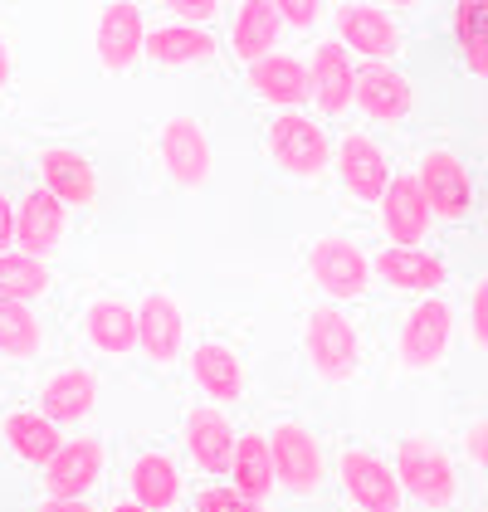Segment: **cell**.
<instances>
[{"instance_id": "cell-39", "label": "cell", "mask_w": 488, "mask_h": 512, "mask_svg": "<svg viewBox=\"0 0 488 512\" xmlns=\"http://www.w3.org/2000/svg\"><path fill=\"white\" fill-rule=\"evenodd\" d=\"M15 244V205L0 196V249H10Z\"/></svg>"}, {"instance_id": "cell-35", "label": "cell", "mask_w": 488, "mask_h": 512, "mask_svg": "<svg viewBox=\"0 0 488 512\" xmlns=\"http://www.w3.org/2000/svg\"><path fill=\"white\" fill-rule=\"evenodd\" d=\"M274 10L284 15L288 30H313L323 15V0H274Z\"/></svg>"}, {"instance_id": "cell-10", "label": "cell", "mask_w": 488, "mask_h": 512, "mask_svg": "<svg viewBox=\"0 0 488 512\" xmlns=\"http://www.w3.org/2000/svg\"><path fill=\"white\" fill-rule=\"evenodd\" d=\"M98 478H103V439L79 434V439H64L59 454L44 464V493L49 498H83Z\"/></svg>"}, {"instance_id": "cell-1", "label": "cell", "mask_w": 488, "mask_h": 512, "mask_svg": "<svg viewBox=\"0 0 488 512\" xmlns=\"http://www.w3.org/2000/svg\"><path fill=\"white\" fill-rule=\"evenodd\" d=\"M303 352H308V366L323 386H342L352 371H357V356H362V342H357V327L342 308H313L308 322H303Z\"/></svg>"}, {"instance_id": "cell-27", "label": "cell", "mask_w": 488, "mask_h": 512, "mask_svg": "<svg viewBox=\"0 0 488 512\" xmlns=\"http://www.w3.org/2000/svg\"><path fill=\"white\" fill-rule=\"evenodd\" d=\"M127 483L137 493V503L152 512H176V498H181V469L166 459V454H137L132 469H127Z\"/></svg>"}, {"instance_id": "cell-7", "label": "cell", "mask_w": 488, "mask_h": 512, "mask_svg": "<svg viewBox=\"0 0 488 512\" xmlns=\"http://www.w3.org/2000/svg\"><path fill=\"white\" fill-rule=\"evenodd\" d=\"M93 44H98V64L108 74H122L137 64V54H147V20L132 0H113L98 10V30H93Z\"/></svg>"}, {"instance_id": "cell-33", "label": "cell", "mask_w": 488, "mask_h": 512, "mask_svg": "<svg viewBox=\"0 0 488 512\" xmlns=\"http://www.w3.org/2000/svg\"><path fill=\"white\" fill-rule=\"evenodd\" d=\"M454 35L459 49H484L488 44V0H454Z\"/></svg>"}, {"instance_id": "cell-20", "label": "cell", "mask_w": 488, "mask_h": 512, "mask_svg": "<svg viewBox=\"0 0 488 512\" xmlns=\"http://www.w3.org/2000/svg\"><path fill=\"white\" fill-rule=\"evenodd\" d=\"M371 269L381 283H391V288H406V293H430V288H440L449 278V269L435 259V254H425L420 244H391V249H381L376 259H371Z\"/></svg>"}, {"instance_id": "cell-38", "label": "cell", "mask_w": 488, "mask_h": 512, "mask_svg": "<svg viewBox=\"0 0 488 512\" xmlns=\"http://www.w3.org/2000/svg\"><path fill=\"white\" fill-rule=\"evenodd\" d=\"M166 10H176L181 20H215L220 0H162Z\"/></svg>"}, {"instance_id": "cell-28", "label": "cell", "mask_w": 488, "mask_h": 512, "mask_svg": "<svg viewBox=\"0 0 488 512\" xmlns=\"http://www.w3.org/2000/svg\"><path fill=\"white\" fill-rule=\"evenodd\" d=\"M5 439H10V449L25 459V464H49L54 454H59V420H49L44 410H10L5 415Z\"/></svg>"}, {"instance_id": "cell-9", "label": "cell", "mask_w": 488, "mask_h": 512, "mask_svg": "<svg viewBox=\"0 0 488 512\" xmlns=\"http://www.w3.org/2000/svg\"><path fill=\"white\" fill-rule=\"evenodd\" d=\"M308 264H313V278L327 298H362L371 288V259L352 239H318Z\"/></svg>"}, {"instance_id": "cell-3", "label": "cell", "mask_w": 488, "mask_h": 512, "mask_svg": "<svg viewBox=\"0 0 488 512\" xmlns=\"http://www.w3.org/2000/svg\"><path fill=\"white\" fill-rule=\"evenodd\" d=\"M269 152L288 176H323L332 166V142L313 118L303 113H279L269 122Z\"/></svg>"}, {"instance_id": "cell-22", "label": "cell", "mask_w": 488, "mask_h": 512, "mask_svg": "<svg viewBox=\"0 0 488 512\" xmlns=\"http://www.w3.org/2000/svg\"><path fill=\"white\" fill-rule=\"evenodd\" d=\"M284 15L274 10V0H240L235 10V30H230V49L244 64H259L264 54H274V44L284 35Z\"/></svg>"}, {"instance_id": "cell-15", "label": "cell", "mask_w": 488, "mask_h": 512, "mask_svg": "<svg viewBox=\"0 0 488 512\" xmlns=\"http://www.w3.org/2000/svg\"><path fill=\"white\" fill-rule=\"evenodd\" d=\"M337 171H342V181H347V191L357 200H381L386 196V186H391V161L386 152L366 137V132H347L342 137V147H337Z\"/></svg>"}, {"instance_id": "cell-25", "label": "cell", "mask_w": 488, "mask_h": 512, "mask_svg": "<svg viewBox=\"0 0 488 512\" xmlns=\"http://www.w3.org/2000/svg\"><path fill=\"white\" fill-rule=\"evenodd\" d=\"M191 376H196V386H201L215 405H230V400L244 395L240 356L230 352V347H220V342H201V347L191 352Z\"/></svg>"}, {"instance_id": "cell-6", "label": "cell", "mask_w": 488, "mask_h": 512, "mask_svg": "<svg viewBox=\"0 0 488 512\" xmlns=\"http://www.w3.org/2000/svg\"><path fill=\"white\" fill-rule=\"evenodd\" d=\"M269 449H274V473L284 483L288 493H318L327 478V459H323V444L313 439V430L303 425H274L269 434Z\"/></svg>"}, {"instance_id": "cell-18", "label": "cell", "mask_w": 488, "mask_h": 512, "mask_svg": "<svg viewBox=\"0 0 488 512\" xmlns=\"http://www.w3.org/2000/svg\"><path fill=\"white\" fill-rule=\"evenodd\" d=\"M337 35H342V44H347L352 54H362L371 64L391 59L396 44H401L396 20H391L386 10H371V5H342V10H337Z\"/></svg>"}, {"instance_id": "cell-17", "label": "cell", "mask_w": 488, "mask_h": 512, "mask_svg": "<svg viewBox=\"0 0 488 512\" xmlns=\"http://www.w3.org/2000/svg\"><path fill=\"white\" fill-rule=\"evenodd\" d=\"M249 88H254L264 103H274L279 113H298V103L313 98L308 64L293 59V54H264L259 64H249Z\"/></svg>"}, {"instance_id": "cell-24", "label": "cell", "mask_w": 488, "mask_h": 512, "mask_svg": "<svg viewBox=\"0 0 488 512\" xmlns=\"http://www.w3.org/2000/svg\"><path fill=\"white\" fill-rule=\"evenodd\" d=\"M93 400H98V376L88 366H69V371L44 381L40 410L49 420H59V425H74V420H83L93 410Z\"/></svg>"}, {"instance_id": "cell-26", "label": "cell", "mask_w": 488, "mask_h": 512, "mask_svg": "<svg viewBox=\"0 0 488 512\" xmlns=\"http://www.w3.org/2000/svg\"><path fill=\"white\" fill-rule=\"evenodd\" d=\"M147 59L157 69H196L215 59V40L196 25H162L147 35Z\"/></svg>"}, {"instance_id": "cell-23", "label": "cell", "mask_w": 488, "mask_h": 512, "mask_svg": "<svg viewBox=\"0 0 488 512\" xmlns=\"http://www.w3.org/2000/svg\"><path fill=\"white\" fill-rule=\"evenodd\" d=\"M40 181H44V191L59 196L64 205H93L98 200V171L88 166V157L64 152V147L40 152Z\"/></svg>"}, {"instance_id": "cell-31", "label": "cell", "mask_w": 488, "mask_h": 512, "mask_svg": "<svg viewBox=\"0 0 488 512\" xmlns=\"http://www.w3.org/2000/svg\"><path fill=\"white\" fill-rule=\"evenodd\" d=\"M49 288V269L40 264V254H25V249H0V298H15V303H30Z\"/></svg>"}, {"instance_id": "cell-11", "label": "cell", "mask_w": 488, "mask_h": 512, "mask_svg": "<svg viewBox=\"0 0 488 512\" xmlns=\"http://www.w3.org/2000/svg\"><path fill=\"white\" fill-rule=\"evenodd\" d=\"M420 186H425V200H430V210L435 215H445V220H464L469 210H474V181H469V171H464V161L454 157V152H425L420 157Z\"/></svg>"}, {"instance_id": "cell-12", "label": "cell", "mask_w": 488, "mask_h": 512, "mask_svg": "<svg viewBox=\"0 0 488 512\" xmlns=\"http://www.w3.org/2000/svg\"><path fill=\"white\" fill-rule=\"evenodd\" d=\"M210 137H205L201 122L191 118H171L162 127V166L166 176L176 181V186H186V191H196L210 181Z\"/></svg>"}, {"instance_id": "cell-21", "label": "cell", "mask_w": 488, "mask_h": 512, "mask_svg": "<svg viewBox=\"0 0 488 512\" xmlns=\"http://www.w3.org/2000/svg\"><path fill=\"white\" fill-rule=\"evenodd\" d=\"M235 430H230V420L215 410V405H201V410H191V420H186V449H191V459L201 464L205 473H225L235 464Z\"/></svg>"}, {"instance_id": "cell-19", "label": "cell", "mask_w": 488, "mask_h": 512, "mask_svg": "<svg viewBox=\"0 0 488 512\" xmlns=\"http://www.w3.org/2000/svg\"><path fill=\"white\" fill-rule=\"evenodd\" d=\"M352 108H362V118L371 122H401L415 108V88H410L406 74H396L386 64H371V69L357 74V103Z\"/></svg>"}, {"instance_id": "cell-4", "label": "cell", "mask_w": 488, "mask_h": 512, "mask_svg": "<svg viewBox=\"0 0 488 512\" xmlns=\"http://www.w3.org/2000/svg\"><path fill=\"white\" fill-rule=\"evenodd\" d=\"M337 478H342L347 498L362 512H401V503H406L396 469H391L386 459H376L371 449H342Z\"/></svg>"}, {"instance_id": "cell-37", "label": "cell", "mask_w": 488, "mask_h": 512, "mask_svg": "<svg viewBox=\"0 0 488 512\" xmlns=\"http://www.w3.org/2000/svg\"><path fill=\"white\" fill-rule=\"evenodd\" d=\"M464 454H469L479 469H488V420H474V425L464 430Z\"/></svg>"}, {"instance_id": "cell-2", "label": "cell", "mask_w": 488, "mask_h": 512, "mask_svg": "<svg viewBox=\"0 0 488 512\" xmlns=\"http://www.w3.org/2000/svg\"><path fill=\"white\" fill-rule=\"evenodd\" d=\"M396 478H401V493H410L415 503L425 508H449L459 498V473L449 464V454L430 439H401L396 449Z\"/></svg>"}, {"instance_id": "cell-32", "label": "cell", "mask_w": 488, "mask_h": 512, "mask_svg": "<svg viewBox=\"0 0 488 512\" xmlns=\"http://www.w3.org/2000/svg\"><path fill=\"white\" fill-rule=\"evenodd\" d=\"M40 317L30 313V303L0 298V352L5 356H35L40 352Z\"/></svg>"}, {"instance_id": "cell-8", "label": "cell", "mask_w": 488, "mask_h": 512, "mask_svg": "<svg viewBox=\"0 0 488 512\" xmlns=\"http://www.w3.org/2000/svg\"><path fill=\"white\" fill-rule=\"evenodd\" d=\"M308 88H313V103L323 118H342L352 103H357V64H352V49L337 40H327L313 49L308 59Z\"/></svg>"}, {"instance_id": "cell-5", "label": "cell", "mask_w": 488, "mask_h": 512, "mask_svg": "<svg viewBox=\"0 0 488 512\" xmlns=\"http://www.w3.org/2000/svg\"><path fill=\"white\" fill-rule=\"evenodd\" d=\"M449 347H454V308L445 298L415 303L406 327H401V361L410 371H430V366H440L449 356Z\"/></svg>"}, {"instance_id": "cell-16", "label": "cell", "mask_w": 488, "mask_h": 512, "mask_svg": "<svg viewBox=\"0 0 488 512\" xmlns=\"http://www.w3.org/2000/svg\"><path fill=\"white\" fill-rule=\"evenodd\" d=\"M69 235V205L59 196H49V191H30V196L20 200V210H15V239H20V249L25 254H49V249H59Z\"/></svg>"}, {"instance_id": "cell-36", "label": "cell", "mask_w": 488, "mask_h": 512, "mask_svg": "<svg viewBox=\"0 0 488 512\" xmlns=\"http://www.w3.org/2000/svg\"><path fill=\"white\" fill-rule=\"evenodd\" d=\"M469 337L479 352H488V278L474 283V298H469Z\"/></svg>"}, {"instance_id": "cell-30", "label": "cell", "mask_w": 488, "mask_h": 512, "mask_svg": "<svg viewBox=\"0 0 488 512\" xmlns=\"http://www.w3.org/2000/svg\"><path fill=\"white\" fill-rule=\"evenodd\" d=\"M230 473H235V488L254 493V498L264 503V498L274 493V483H279L269 439H264V434H244L240 444H235V464H230Z\"/></svg>"}, {"instance_id": "cell-34", "label": "cell", "mask_w": 488, "mask_h": 512, "mask_svg": "<svg viewBox=\"0 0 488 512\" xmlns=\"http://www.w3.org/2000/svg\"><path fill=\"white\" fill-rule=\"evenodd\" d=\"M196 512H264V503L244 488H225V483H210L201 498H196Z\"/></svg>"}, {"instance_id": "cell-14", "label": "cell", "mask_w": 488, "mask_h": 512, "mask_svg": "<svg viewBox=\"0 0 488 512\" xmlns=\"http://www.w3.org/2000/svg\"><path fill=\"white\" fill-rule=\"evenodd\" d=\"M430 200H425V186H420V176H391V186H386V196H381V220H386V235L391 244H420L425 230H430Z\"/></svg>"}, {"instance_id": "cell-41", "label": "cell", "mask_w": 488, "mask_h": 512, "mask_svg": "<svg viewBox=\"0 0 488 512\" xmlns=\"http://www.w3.org/2000/svg\"><path fill=\"white\" fill-rule=\"evenodd\" d=\"M40 512H93V508H88L83 498H49Z\"/></svg>"}, {"instance_id": "cell-44", "label": "cell", "mask_w": 488, "mask_h": 512, "mask_svg": "<svg viewBox=\"0 0 488 512\" xmlns=\"http://www.w3.org/2000/svg\"><path fill=\"white\" fill-rule=\"evenodd\" d=\"M386 5H396V10H410V5H420V0H386Z\"/></svg>"}, {"instance_id": "cell-42", "label": "cell", "mask_w": 488, "mask_h": 512, "mask_svg": "<svg viewBox=\"0 0 488 512\" xmlns=\"http://www.w3.org/2000/svg\"><path fill=\"white\" fill-rule=\"evenodd\" d=\"M5 83H10V49L0 44V88H5Z\"/></svg>"}, {"instance_id": "cell-43", "label": "cell", "mask_w": 488, "mask_h": 512, "mask_svg": "<svg viewBox=\"0 0 488 512\" xmlns=\"http://www.w3.org/2000/svg\"><path fill=\"white\" fill-rule=\"evenodd\" d=\"M113 512H152V508H142V503L132 498V503H118V508H113Z\"/></svg>"}, {"instance_id": "cell-40", "label": "cell", "mask_w": 488, "mask_h": 512, "mask_svg": "<svg viewBox=\"0 0 488 512\" xmlns=\"http://www.w3.org/2000/svg\"><path fill=\"white\" fill-rule=\"evenodd\" d=\"M464 64H469V74H474V79H488V44L484 49H469V54H464Z\"/></svg>"}, {"instance_id": "cell-13", "label": "cell", "mask_w": 488, "mask_h": 512, "mask_svg": "<svg viewBox=\"0 0 488 512\" xmlns=\"http://www.w3.org/2000/svg\"><path fill=\"white\" fill-rule=\"evenodd\" d=\"M137 347L147 352L152 366H176L186 347V317L171 293H147V303L137 308Z\"/></svg>"}, {"instance_id": "cell-29", "label": "cell", "mask_w": 488, "mask_h": 512, "mask_svg": "<svg viewBox=\"0 0 488 512\" xmlns=\"http://www.w3.org/2000/svg\"><path fill=\"white\" fill-rule=\"evenodd\" d=\"M88 342L98 347V352L108 356H127L137 352V313L118 303V298H98L93 308H88Z\"/></svg>"}]
</instances>
